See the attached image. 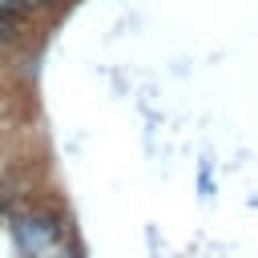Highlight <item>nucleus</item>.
Wrapping results in <instances>:
<instances>
[{"label": "nucleus", "mask_w": 258, "mask_h": 258, "mask_svg": "<svg viewBox=\"0 0 258 258\" xmlns=\"http://www.w3.org/2000/svg\"><path fill=\"white\" fill-rule=\"evenodd\" d=\"M0 36H4V40L12 36V20H0Z\"/></svg>", "instance_id": "1"}, {"label": "nucleus", "mask_w": 258, "mask_h": 258, "mask_svg": "<svg viewBox=\"0 0 258 258\" xmlns=\"http://www.w3.org/2000/svg\"><path fill=\"white\" fill-rule=\"evenodd\" d=\"M16 4H20V0H0V12H12Z\"/></svg>", "instance_id": "2"}, {"label": "nucleus", "mask_w": 258, "mask_h": 258, "mask_svg": "<svg viewBox=\"0 0 258 258\" xmlns=\"http://www.w3.org/2000/svg\"><path fill=\"white\" fill-rule=\"evenodd\" d=\"M0 214H4V189H0Z\"/></svg>", "instance_id": "3"}]
</instances>
